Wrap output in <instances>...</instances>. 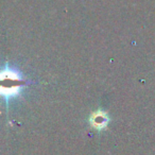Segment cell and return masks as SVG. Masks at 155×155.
I'll return each mask as SVG.
<instances>
[{"mask_svg":"<svg viewBox=\"0 0 155 155\" xmlns=\"http://www.w3.org/2000/svg\"><path fill=\"white\" fill-rule=\"evenodd\" d=\"M26 85L21 73L14 68L5 66L1 71V94L5 101L19 95L22 87Z\"/></svg>","mask_w":155,"mask_h":155,"instance_id":"6da1fadb","label":"cell"},{"mask_svg":"<svg viewBox=\"0 0 155 155\" xmlns=\"http://www.w3.org/2000/svg\"><path fill=\"white\" fill-rule=\"evenodd\" d=\"M89 122L93 127H95L98 131L104 130L110 123V118L108 115L103 110H97L89 118Z\"/></svg>","mask_w":155,"mask_h":155,"instance_id":"7a4b0ae2","label":"cell"}]
</instances>
